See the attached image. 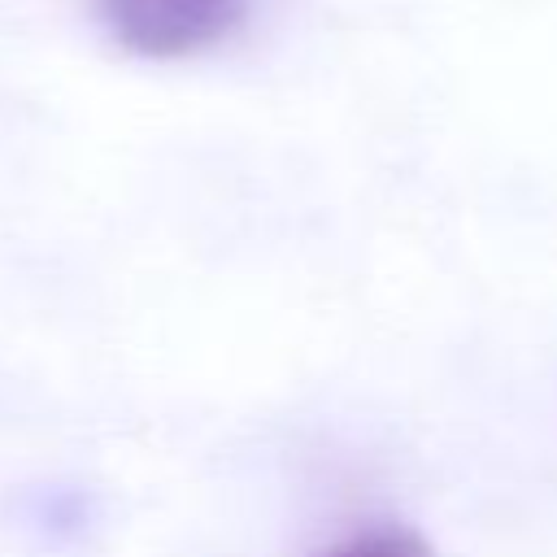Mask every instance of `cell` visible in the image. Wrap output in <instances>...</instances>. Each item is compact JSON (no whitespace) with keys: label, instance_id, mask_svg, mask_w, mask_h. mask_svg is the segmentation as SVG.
Returning a JSON list of instances; mask_svg holds the SVG:
<instances>
[{"label":"cell","instance_id":"obj_1","mask_svg":"<svg viewBox=\"0 0 557 557\" xmlns=\"http://www.w3.org/2000/svg\"><path fill=\"white\" fill-rule=\"evenodd\" d=\"M117 48L144 61H187L222 48L252 13V0H91Z\"/></svg>","mask_w":557,"mask_h":557},{"label":"cell","instance_id":"obj_2","mask_svg":"<svg viewBox=\"0 0 557 557\" xmlns=\"http://www.w3.org/2000/svg\"><path fill=\"white\" fill-rule=\"evenodd\" d=\"M318 557H435V548L426 544V535L409 527H370L322 548Z\"/></svg>","mask_w":557,"mask_h":557}]
</instances>
